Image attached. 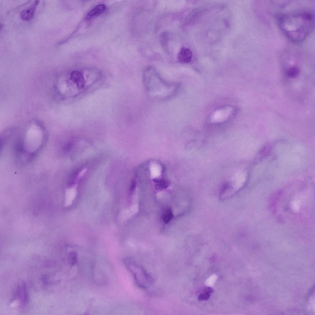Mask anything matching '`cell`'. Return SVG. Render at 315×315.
Masks as SVG:
<instances>
[{"label":"cell","mask_w":315,"mask_h":315,"mask_svg":"<svg viewBox=\"0 0 315 315\" xmlns=\"http://www.w3.org/2000/svg\"><path fill=\"white\" fill-rule=\"evenodd\" d=\"M68 259L70 265H76L78 260L77 253L74 251L70 252L68 256Z\"/></svg>","instance_id":"13"},{"label":"cell","mask_w":315,"mask_h":315,"mask_svg":"<svg viewBox=\"0 0 315 315\" xmlns=\"http://www.w3.org/2000/svg\"><path fill=\"white\" fill-rule=\"evenodd\" d=\"M193 53L188 47H183L180 49L177 56V60L182 63H188L191 60Z\"/></svg>","instance_id":"8"},{"label":"cell","mask_w":315,"mask_h":315,"mask_svg":"<svg viewBox=\"0 0 315 315\" xmlns=\"http://www.w3.org/2000/svg\"><path fill=\"white\" fill-rule=\"evenodd\" d=\"M14 298L22 306L26 305L28 301V296L26 285L22 283L18 285L14 293Z\"/></svg>","instance_id":"6"},{"label":"cell","mask_w":315,"mask_h":315,"mask_svg":"<svg viewBox=\"0 0 315 315\" xmlns=\"http://www.w3.org/2000/svg\"><path fill=\"white\" fill-rule=\"evenodd\" d=\"M210 297V293L207 292H204L200 294L198 297L199 301H206L209 299Z\"/></svg>","instance_id":"14"},{"label":"cell","mask_w":315,"mask_h":315,"mask_svg":"<svg viewBox=\"0 0 315 315\" xmlns=\"http://www.w3.org/2000/svg\"><path fill=\"white\" fill-rule=\"evenodd\" d=\"M173 215L172 209L170 208L165 209L162 215V219L163 221L166 224L169 223L172 220Z\"/></svg>","instance_id":"10"},{"label":"cell","mask_w":315,"mask_h":315,"mask_svg":"<svg viewBox=\"0 0 315 315\" xmlns=\"http://www.w3.org/2000/svg\"><path fill=\"white\" fill-rule=\"evenodd\" d=\"M299 72V69L296 65L289 67L287 70L288 76L291 78H294L297 76Z\"/></svg>","instance_id":"12"},{"label":"cell","mask_w":315,"mask_h":315,"mask_svg":"<svg viewBox=\"0 0 315 315\" xmlns=\"http://www.w3.org/2000/svg\"><path fill=\"white\" fill-rule=\"evenodd\" d=\"M39 2V0L35 1L28 7L22 10L20 13V17L22 19L25 21L31 20L34 16Z\"/></svg>","instance_id":"7"},{"label":"cell","mask_w":315,"mask_h":315,"mask_svg":"<svg viewBox=\"0 0 315 315\" xmlns=\"http://www.w3.org/2000/svg\"><path fill=\"white\" fill-rule=\"evenodd\" d=\"M125 262L138 286L146 288L150 286L153 283L152 279L142 267L131 259H126Z\"/></svg>","instance_id":"4"},{"label":"cell","mask_w":315,"mask_h":315,"mask_svg":"<svg viewBox=\"0 0 315 315\" xmlns=\"http://www.w3.org/2000/svg\"><path fill=\"white\" fill-rule=\"evenodd\" d=\"M277 21L280 29L291 41L299 43L304 40L314 26L313 13L303 10L279 14Z\"/></svg>","instance_id":"1"},{"label":"cell","mask_w":315,"mask_h":315,"mask_svg":"<svg viewBox=\"0 0 315 315\" xmlns=\"http://www.w3.org/2000/svg\"><path fill=\"white\" fill-rule=\"evenodd\" d=\"M160 41L163 49L165 51H167L168 43L169 39V35L167 33H162L160 35Z\"/></svg>","instance_id":"11"},{"label":"cell","mask_w":315,"mask_h":315,"mask_svg":"<svg viewBox=\"0 0 315 315\" xmlns=\"http://www.w3.org/2000/svg\"><path fill=\"white\" fill-rule=\"evenodd\" d=\"M69 78L71 82L75 86L78 91L80 90L81 92L86 88V80L81 72L77 70L73 71L71 73Z\"/></svg>","instance_id":"5"},{"label":"cell","mask_w":315,"mask_h":315,"mask_svg":"<svg viewBox=\"0 0 315 315\" xmlns=\"http://www.w3.org/2000/svg\"><path fill=\"white\" fill-rule=\"evenodd\" d=\"M106 6L103 4L98 5L92 8L87 14L86 18L89 20L102 13L105 10Z\"/></svg>","instance_id":"9"},{"label":"cell","mask_w":315,"mask_h":315,"mask_svg":"<svg viewBox=\"0 0 315 315\" xmlns=\"http://www.w3.org/2000/svg\"><path fill=\"white\" fill-rule=\"evenodd\" d=\"M29 130L16 143L17 155L22 162H28L35 157L42 148L47 138L43 128Z\"/></svg>","instance_id":"2"},{"label":"cell","mask_w":315,"mask_h":315,"mask_svg":"<svg viewBox=\"0 0 315 315\" xmlns=\"http://www.w3.org/2000/svg\"><path fill=\"white\" fill-rule=\"evenodd\" d=\"M143 81L147 91L151 96L159 99H165L173 96L177 91L178 85L168 82L159 75L152 66L146 67L143 75Z\"/></svg>","instance_id":"3"}]
</instances>
